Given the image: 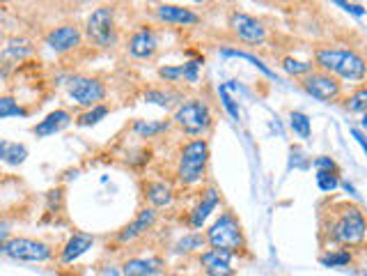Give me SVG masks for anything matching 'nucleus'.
Returning <instances> with one entry per match:
<instances>
[{"mask_svg":"<svg viewBox=\"0 0 367 276\" xmlns=\"http://www.w3.org/2000/svg\"><path fill=\"white\" fill-rule=\"evenodd\" d=\"M202 62L200 58L198 60H191V62H184L182 64V78L184 81H189V83H198L200 81V67H202Z\"/></svg>","mask_w":367,"mask_h":276,"instance_id":"nucleus-34","label":"nucleus"},{"mask_svg":"<svg viewBox=\"0 0 367 276\" xmlns=\"http://www.w3.org/2000/svg\"><path fill=\"white\" fill-rule=\"evenodd\" d=\"M230 261L232 254H223V251L207 249L205 254H200V265L207 276H236Z\"/></svg>","mask_w":367,"mask_h":276,"instance_id":"nucleus-15","label":"nucleus"},{"mask_svg":"<svg viewBox=\"0 0 367 276\" xmlns=\"http://www.w3.org/2000/svg\"><path fill=\"white\" fill-rule=\"evenodd\" d=\"M145 102L157 104V106L168 109L170 102H173V95H170V92H163V90H147V92H145Z\"/></svg>","mask_w":367,"mask_h":276,"instance_id":"nucleus-35","label":"nucleus"},{"mask_svg":"<svg viewBox=\"0 0 367 276\" xmlns=\"http://www.w3.org/2000/svg\"><path fill=\"white\" fill-rule=\"evenodd\" d=\"M352 134H354L356 141L361 143V148L365 150V148H367V143H365V136H363V132H358V129H352Z\"/></svg>","mask_w":367,"mask_h":276,"instance_id":"nucleus-39","label":"nucleus"},{"mask_svg":"<svg viewBox=\"0 0 367 276\" xmlns=\"http://www.w3.org/2000/svg\"><path fill=\"white\" fill-rule=\"evenodd\" d=\"M345 109L349 113H358V116H363L365 109H367V90H365V85H361L352 97H349L347 104H345Z\"/></svg>","mask_w":367,"mask_h":276,"instance_id":"nucleus-31","label":"nucleus"},{"mask_svg":"<svg viewBox=\"0 0 367 276\" xmlns=\"http://www.w3.org/2000/svg\"><path fill=\"white\" fill-rule=\"evenodd\" d=\"M92 247H94V237H92V235H87V233H73L71 237L64 242V247L60 251V263L62 265L76 263L78 258H83Z\"/></svg>","mask_w":367,"mask_h":276,"instance_id":"nucleus-16","label":"nucleus"},{"mask_svg":"<svg viewBox=\"0 0 367 276\" xmlns=\"http://www.w3.org/2000/svg\"><path fill=\"white\" fill-rule=\"evenodd\" d=\"M289 127H292V132L296 134L298 138H303V141H308L310 134H312V125H310V118L305 116V113H301V111H292Z\"/></svg>","mask_w":367,"mask_h":276,"instance_id":"nucleus-26","label":"nucleus"},{"mask_svg":"<svg viewBox=\"0 0 367 276\" xmlns=\"http://www.w3.org/2000/svg\"><path fill=\"white\" fill-rule=\"evenodd\" d=\"M159 76L166 81V83H177L179 78H182V64H175V67H161L159 69Z\"/></svg>","mask_w":367,"mask_h":276,"instance_id":"nucleus-36","label":"nucleus"},{"mask_svg":"<svg viewBox=\"0 0 367 276\" xmlns=\"http://www.w3.org/2000/svg\"><path fill=\"white\" fill-rule=\"evenodd\" d=\"M220 205V191L216 189V186H209V189L202 193V198L200 202L191 209V214H189V223H191V228L195 230H200L202 226L207 223V219L211 216V212Z\"/></svg>","mask_w":367,"mask_h":276,"instance_id":"nucleus-14","label":"nucleus"},{"mask_svg":"<svg viewBox=\"0 0 367 276\" xmlns=\"http://www.w3.org/2000/svg\"><path fill=\"white\" fill-rule=\"evenodd\" d=\"M319 263L324 267H347L354 263V254L349 249H333V251H326L319 258Z\"/></svg>","mask_w":367,"mask_h":276,"instance_id":"nucleus-23","label":"nucleus"},{"mask_svg":"<svg viewBox=\"0 0 367 276\" xmlns=\"http://www.w3.org/2000/svg\"><path fill=\"white\" fill-rule=\"evenodd\" d=\"M145 196H147V200H150V205L154 209H161V207H168L170 202L175 200V189L163 180L150 182L145 186Z\"/></svg>","mask_w":367,"mask_h":276,"instance_id":"nucleus-19","label":"nucleus"},{"mask_svg":"<svg viewBox=\"0 0 367 276\" xmlns=\"http://www.w3.org/2000/svg\"><path fill=\"white\" fill-rule=\"evenodd\" d=\"M173 123L189 136H205L214 125V116L205 99H184L175 111Z\"/></svg>","mask_w":367,"mask_h":276,"instance_id":"nucleus-5","label":"nucleus"},{"mask_svg":"<svg viewBox=\"0 0 367 276\" xmlns=\"http://www.w3.org/2000/svg\"><path fill=\"white\" fill-rule=\"evenodd\" d=\"M230 30H232V35L243 44H262L266 39L264 23L257 21L255 16L239 12V10L230 14Z\"/></svg>","mask_w":367,"mask_h":276,"instance_id":"nucleus-10","label":"nucleus"},{"mask_svg":"<svg viewBox=\"0 0 367 276\" xmlns=\"http://www.w3.org/2000/svg\"><path fill=\"white\" fill-rule=\"evenodd\" d=\"M161 267H163V261L159 258H131V261H127L124 267H122V272L124 276H159L161 274Z\"/></svg>","mask_w":367,"mask_h":276,"instance_id":"nucleus-20","label":"nucleus"},{"mask_svg":"<svg viewBox=\"0 0 367 276\" xmlns=\"http://www.w3.org/2000/svg\"><path fill=\"white\" fill-rule=\"evenodd\" d=\"M134 134H138L141 138H154L163 132H168L170 123H157V120H136L134 123Z\"/></svg>","mask_w":367,"mask_h":276,"instance_id":"nucleus-22","label":"nucleus"},{"mask_svg":"<svg viewBox=\"0 0 367 276\" xmlns=\"http://www.w3.org/2000/svg\"><path fill=\"white\" fill-rule=\"evenodd\" d=\"M32 53V44L28 39H12V42H7V46L3 48V58H10V60H23L26 55Z\"/></svg>","mask_w":367,"mask_h":276,"instance_id":"nucleus-25","label":"nucleus"},{"mask_svg":"<svg viewBox=\"0 0 367 276\" xmlns=\"http://www.w3.org/2000/svg\"><path fill=\"white\" fill-rule=\"evenodd\" d=\"M157 16L163 23H173V26H195V23H200V16L182 5H159Z\"/></svg>","mask_w":367,"mask_h":276,"instance_id":"nucleus-17","label":"nucleus"},{"mask_svg":"<svg viewBox=\"0 0 367 276\" xmlns=\"http://www.w3.org/2000/svg\"><path fill=\"white\" fill-rule=\"evenodd\" d=\"M301 85H303V90L315 97V99L319 102H338L340 95H342V83L331 74H326V71H312V74L303 76V81H301Z\"/></svg>","mask_w":367,"mask_h":276,"instance_id":"nucleus-9","label":"nucleus"},{"mask_svg":"<svg viewBox=\"0 0 367 276\" xmlns=\"http://www.w3.org/2000/svg\"><path fill=\"white\" fill-rule=\"evenodd\" d=\"M209 164V143L205 138H193L182 148L177 159V182L184 186H195L207 177Z\"/></svg>","mask_w":367,"mask_h":276,"instance_id":"nucleus-3","label":"nucleus"},{"mask_svg":"<svg viewBox=\"0 0 367 276\" xmlns=\"http://www.w3.org/2000/svg\"><path fill=\"white\" fill-rule=\"evenodd\" d=\"M338 7H345L347 12H352L356 16H363L365 14V7L363 5H349V3H338Z\"/></svg>","mask_w":367,"mask_h":276,"instance_id":"nucleus-38","label":"nucleus"},{"mask_svg":"<svg viewBox=\"0 0 367 276\" xmlns=\"http://www.w3.org/2000/svg\"><path fill=\"white\" fill-rule=\"evenodd\" d=\"M67 95L73 104L83 109H94L106 99V85L101 78L94 76H69L67 81Z\"/></svg>","mask_w":367,"mask_h":276,"instance_id":"nucleus-8","label":"nucleus"},{"mask_svg":"<svg viewBox=\"0 0 367 276\" xmlns=\"http://www.w3.org/2000/svg\"><path fill=\"white\" fill-rule=\"evenodd\" d=\"M69 123H71V113L64 111V109H58V111L48 113L44 120H39V123L32 127V134H35L37 138L53 136V134L62 132V129L67 127Z\"/></svg>","mask_w":367,"mask_h":276,"instance_id":"nucleus-18","label":"nucleus"},{"mask_svg":"<svg viewBox=\"0 0 367 276\" xmlns=\"http://www.w3.org/2000/svg\"><path fill=\"white\" fill-rule=\"evenodd\" d=\"M342 186H345V189H347L349 193H352V196H358V193H356V189H354V186H352V184H349V182H345V184H342Z\"/></svg>","mask_w":367,"mask_h":276,"instance_id":"nucleus-41","label":"nucleus"},{"mask_svg":"<svg viewBox=\"0 0 367 276\" xmlns=\"http://www.w3.org/2000/svg\"><path fill=\"white\" fill-rule=\"evenodd\" d=\"M106 116H108V106H103V104H99V106L87 109L85 113H80V116L76 118V123H78L80 127H94V125H99Z\"/></svg>","mask_w":367,"mask_h":276,"instance_id":"nucleus-27","label":"nucleus"},{"mask_svg":"<svg viewBox=\"0 0 367 276\" xmlns=\"http://www.w3.org/2000/svg\"><path fill=\"white\" fill-rule=\"evenodd\" d=\"M205 244H207V242H205V235H200V233H191V235H186L184 240H179V242H177L175 251H177V254H189V251L202 249Z\"/></svg>","mask_w":367,"mask_h":276,"instance_id":"nucleus-30","label":"nucleus"},{"mask_svg":"<svg viewBox=\"0 0 367 276\" xmlns=\"http://www.w3.org/2000/svg\"><path fill=\"white\" fill-rule=\"evenodd\" d=\"M312 164L317 170H324V173H338V164L331 157H317Z\"/></svg>","mask_w":367,"mask_h":276,"instance_id":"nucleus-37","label":"nucleus"},{"mask_svg":"<svg viewBox=\"0 0 367 276\" xmlns=\"http://www.w3.org/2000/svg\"><path fill=\"white\" fill-rule=\"evenodd\" d=\"M324 235L333 244L340 247H363L365 242V214L358 205H340L331 209L329 223L324 226Z\"/></svg>","mask_w":367,"mask_h":276,"instance_id":"nucleus-2","label":"nucleus"},{"mask_svg":"<svg viewBox=\"0 0 367 276\" xmlns=\"http://www.w3.org/2000/svg\"><path fill=\"white\" fill-rule=\"evenodd\" d=\"M157 51H159V37L152 28L136 30L131 39H129V53L138 60H150Z\"/></svg>","mask_w":367,"mask_h":276,"instance_id":"nucleus-13","label":"nucleus"},{"mask_svg":"<svg viewBox=\"0 0 367 276\" xmlns=\"http://www.w3.org/2000/svg\"><path fill=\"white\" fill-rule=\"evenodd\" d=\"M205 242L209 249L223 251V254H236L246 247V237H243V228L232 212H223L214 223L209 226V230L205 235Z\"/></svg>","mask_w":367,"mask_h":276,"instance_id":"nucleus-4","label":"nucleus"},{"mask_svg":"<svg viewBox=\"0 0 367 276\" xmlns=\"http://www.w3.org/2000/svg\"><path fill=\"white\" fill-rule=\"evenodd\" d=\"M83 42V35H80V28L73 26V23H64V26L53 28L46 35V46L53 48L55 53H67L78 48Z\"/></svg>","mask_w":367,"mask_h":276,"instance_id":"nucleus-11","label":"nucleus"},{"mask_svg":"<svg viewBox=\"0 0 367 276\" xmlns=\"http://www.w3.org/2000/svg\"><path fill=\"white\" fill-rule=\"evenodd\" d=\"M315 67L319 71L336 76L338 81L358 83L365 78V58L354 48H338V46H322L315 51Z\"/></svg>","mask_w":367,"mask_h":276,"instance_id":"nucleus-1","label":"nucleus"},{"mask_svg":"<svg viewBox=\"0 0 367 276\" xmlns=\"http://www.w3.org/2000/svg\"><path fill=\"white\" fill-rule=\"evenodd\" d=\"M28 116V111L21 106L14 97H0V120L5 118H23Z\"/></svg>","mask_w":367,"mask_h":276,"instance_id":"nucleus-28","label":"nucleus"},{"mask_svg":"<svg viewBox=\"0 0 367 276\" xmlns=\"http://www.w3.org/2000/svg\"><path fill=\"white\" fill-rule=\"evenodd\" d=\"M218 95H220V102H223L225 111L230 113V116H232L234 120H239L241 113H239V106H236L234 97L230 95V88H227V85H220V88H218Z\"/></svg>","mask_w":367,"mask_h":276,"instance_id":"nucleus-33","label":"nucleus"},{"mask_svg":"<svg viewBox=\"0 0 367 276\" xmlns=\"http://www.w3.org/2000/svg\"><path fill=\"white\" fill-rule=\"evenodd\" d=\"M26 159H28L26 145L0 138V161H5V164H10V166H21Z\"/></svg>","mask_w":367,"mask_h":276,"instance_id":"nucleus-21","label":"nucleus"},{"mask_svg":"<svg viewBox=\"0 0 367 276\" xmlns=\"http://www.w3.org/2000/svg\"><path fill=\"white\" fill-rule=\"evenodd\" d=\"M7 258L21 263H46L53 258V249L42 240H32V237H10L3 244V251Z\"/></svg>","mask_w":367,"mask_h":276,"instance_id":"nucleus-7","label":"nucleus"},{"mask_svg":"<svg viewBox=\"0 0 367 276\" xmlns=\"http://www.w3.org/2000/svg\"><path fill=\"white\" fill-rule=\"evenodd\" d=\"M220 55H223V58H241V60H248V62H252L255 64V67L262 71L264 76H268V78H275L278 81V76H275V71H271L266 67V64L259 60V58H255V55H250V53H246V51H236V48H223V51H220Z\"/></svg>","mask_w":367,"mask_h":276,"instance_id":"nucleus-24","label":"nucleus"},{"mask_svg":"<svg viewBox=\"0 0 367 276\" xmlns=\"http://www.w3.org/2000/svg\"><path fill=\"white\" fill-rule=\"evenodd\" d=\"M317 186H319L324 193H333L340 186L338 173H324V170H317Z\"/></svg>","mask_w":367,"mask_h":276,"instance_id":"nucleus-32","label":"nucleus"},{"mask_svg":"<svg viewBox=\"0 0 367 276\" xmlns=\"http://www.w3.org/2000/svg\"><path fill=\"white\" fill-rule=\"evenodd\" d=\"M282 69L287 71V74H292V76H308V74H312V71H315V64L296 60V58H285L282 60Z\"/></svg>","mask_w":367,"mask_h":276,"instance_id":"nucleus-29","label":"nucleus"},{"mask_svg":"<svg viewBox=\"0 0 367 276\" xmlns=\"http://www.w3.org/2000/svg\"><path fill=\"white\" fill-rule=\"evenodd\" d=\"M85 35L94 46L99 48H110L115 44L117 32H115V10L113 7H96L89 14V19L85 23Z\"/></svg>","mask_w":367,"mask_h":276,"instance_id":"nucleus-6","label":"nucleus"},{"mask_svg":"<svg viewBox=\"0 0 367 276\" xmlns=\"http://www.w3.org/2000/svg\"><path fill=\"white\" fill-rule=\"evenodd\" d=\"M7 240H10V237H7V226L3 223V226H0V251H3V244Z\"/></svg>","mask_w":367,"mask_h":276,"instance_id":"nucleus-40","label":"nucleus"},{"mask_svg":"<svg viewBox=\"0 0 367 276\" xmlns=\"http://www.w3.org/2000/svg\"><path fill=\"white\" fill-rule=\"evenodd\" d=\"M154 223H157V209H154V207H145V209H141V212H138V216L134 219L131 223L124 226V228L117 233V242H122V244L136 242L138 237L147 235V230H150Z\"/></svg>","mask_w":367,"mask_h":276,"instance_id":"nucleus-12","label":"nucleus"}]
</instances>
